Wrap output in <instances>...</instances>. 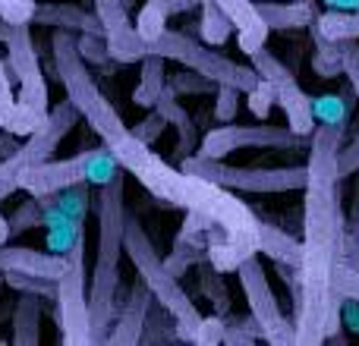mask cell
Returning a JSON list of instances; mask_svg holds the SVG:
<instances>
[{
	"instance_id": "29",
	"label": "cell",
	"mask_w": 359,
	"mask_h": 346,
	"mask_svg": "<svg viewBox=\"0 0 359 346\" xmlns=\"http://www.w3.org/2000/svg\"><path fill=\"white\" fill-rule=\"evenodd\" d=\"M230 32H233V22L227 19V13L215 4V0H202V19H198V38L211 48H221L227 44Z\"/></svg>"
},
{
	"instance_id": "9",
	"label": "cell",
	"mask_w": 359,
	"mask_h": 346,
	"mask_svg": "<svg viewBox=\"0 0 359 346\" xmlns=\"http://www.w3.org/2000/svg\"><path fill=\"white\" fill-rule=\"evenodd\" d=\"M76 120H79V111L73 107V101L69 98L60 101V104L50 107L48 120H44L32 136H25L22 145H16V151L0 158V202L22 189V177L35 167V164L48 161V158L54 155V148L67 139V132L73 130Z\"/></svg>"
},
{
	"instance_id": "41",
	"label": "cell",
	"mask_w": 359,
	"mask_h": 346,
	"mask_svg": "<svg viewBox=\"0 0 359 346\" xmlns=\"http://www.w3.org/2000/svg\"><path fill=\"white\" fill-rule=\"evenodd\" d=\"M337 293L344 299H356L359 303V268L341 265V271H337Z\"/></svg>"
},
{
	"instance_id": "18",
	"label": "cell",
	"mask_w": 359,
	"mask_h": 346,
	"mask_svg": "<svg viewBox=\"0 0 359 346\" xmlns=\"http://www.w3.org/2000/svg\"><path fill=\"white\" fill-rule=\"evenodd\" d=\"M63 265H67L63 252H38L32 246H6V242H0V274L22 271V274L60 280Z\"/></svg>"
},
{
	"instance_id": "37",
	"label": "cell",
	"mask_w": 359,
	"mask_h": 346,
	"mask_svg": "<svg viewBox=\"0 0 359 346\" xmlns=\"http://www.w3.org/2000/svg\"><path fill=\"white\" fill-rule=\"evenodd\" d=\"M224 328H227V321H224V315H211V318H202V324H198L196 331V340L198 346H215V343H224Z\"/></svg>"
},
{
	"instance_id": "42",
	"label": "cell",
	"mask_w": 359,
	"mask_h": 346,
	"mask_svg": "<svg viewBox=\"0 0 359 346\" xmlns=\"http://www.w3.org/2000/svg\"><path fill=\"white\" fill-rule=\"evenodd\" d=\"M341 173H344V179L359 173V130H356V136L350 139V142H344V148H341Z\"/></svg>"
},
{
	"instance_id": "15",
	"label": "cell",
	"mask_w": 359,
	"mask_h": 346,
	"mask_svg": "<svg viewBox=\"0 0 359 346\" xmlns=\"http://www.w3.org/2000/svg\"><path fill=\"white\" fill-rule=\"evenodd\" d=\"M101 25H104L107 50L114 63H139L145 57V38L136 32V22L130 19L123 0H95Z\"/></svg>"
},
{
	"instance_id": "4",
	"label": "cell",
	"mask_w": 359,
	"mask_h": 346,
	"mask_svg": "<svg viewBox=\"0 0 359 346\" xmlns=\"http://www.w3.org/2000/svg\"><path fill=\"white\" fill-rule=\"evenodd\" d=\"M98 214V261L92 268V286H88V334L92 343H107L114 328L117 299L123 293L120 284V258L126 252V202H123V173L98 186L95 198Z\"/></svg>"
},
{
	"instance_id": "44",
	"label": "cell",
	"mask_w": 359,
	"mask_h": 346,
	"mask_svg": "<svg viewBox=\"0 0 359 346\" xmlns=\"http://www.w3.org/2000/svg\"><path fill=\"white\" fill-rule=\"evenodd\" d=\"M10 233H13V230H10V221H6V217L0 214V242L10 240Z\"/></svg>"
},
{
	"instance_id": "12",
	"label": "cell",
	"mask_w": 359,
	"mask_h": 346,
	"mask_svg": "<svg viewBox=\"0 0 359 346\" xmlns=\"http://www.w3.org/2000/svg\"><path fill=\"white\" fill-rule=\"evenodd\" d=\"M0 41L6 44V63H10L13 82L19 85V104L35 117H48V82H44L38 50L32 41V22H6L0 19Z\"/></svg>"
},
{
	"instance_id": "38",
	"label": "cell",
	"mask_w": 359,
	"mask_h": 346,
	"mask_svg": "<svg viewBox=\"0 0 359 346\" xmlns=\"http://www.w3.org/2000/svg\"><path fill=\"white\" fill-rule=\"evenodd\" d=\"M35 223H44V214H41V198H35V202H25L22 208L13 214L10 221V230L13 233H22V230L35 227Z\"/></svg>"
},
{
	"instance_id": "43",
	"label": "cell",
	"mask_w": 359,
	"mask_h": 346,
	"mask_svg": "<svg viewBox=\"0 0 359 346\" xmlns=\"http://www.w3.org/2000/svg\"><path fill=\"white\" fill-rule=\"evenodd\" d=\"M331 10H359V0H328Z\"/></svg>"
},
{
	"instance_id": "5",
	"label": "cell",
	"mask_w": 359,
	"mask_h": 346,
	"mask_svg": "<svg viewBox=\"0 0 359 346\" xmlns=\"http://www.w3.org/2000/svg\"><path fill=\"white\" fill-rule=\"evenodd\" d=\"M126 255L136 265L139 280L151 290L158 305L168 309V315L177 324V340H196V331L202 324V312L196 309V303L189 299V293L180 286V277L164 265V258L158 255L155 242L149 240V233L142 230V223L136 217H126Z\"/></svg>"
},
{
	"instance_id": "14",
	"label": "cell",
	"mask_w": 359,
	"mask_h": 346,
	"mask_svg": "<svg viewBox=\"0 0 359 346\" xmlns=\"http://www.w3.org/2000/svg\"><path fill=\"white\" fill-rule=\"evenodd\" d=\"M249 63H252L255 73L274 88V104L284 111L287 126H290L293 132H299V136H312L318 126L316 123V104H312V98L303 92L297 76H293L268 48L249 54Z\"/></svg>"
},
{
	"instance_id": "33",
	"label": "cell",
	"mask_w": 359,
	"mask_h": 346,
	"mask_svg": "<svg viewBox=\"0 0 359 346\" xmlns=\"http://www.w3.org/2000/svg\"><path fill=\"white\" fill-rule=\"evenodd\" d=\"M255 340H262V331L252 315L230 318L227 328H224V343H255Z\"/></svg>"
},
{
	"instance_id": "46",
	"label": "cell",
	"mask_w": 359,
	"mask_h": 346,
	"mask_svg": "<svg viewBox=\"0 0 359 346\" xmlns=\"http://www.w3.org/2000/svg\"><path fill=\"white\" fill-rule=\"evenodd\" d=\"M123 4H126V6H130V4H133V0H123Z\"/></svg>"
},
{
	"instance_id": "8",
	"label": "cell",
	"mask_w": 359,
	"mask_h": 346,
	"mask_svg": "<svg viewBox=\"0 0 359 346\" xmlns=\"http://www.w3.org/2000/svg\"><path fill=\"white\" fill-rule=\"evenodd\" d=\"M180 167L198 173L211 183L224 186L233 192H255V195H274V192H299L309 179V167H233V164L215 161V158L189 155L180 161Z\"/></svg>"
},
{
	"instance_id": "39",
	"label": "cell",
	"mask_w": 359,
	"mask_h": 346,
	"mask_svg": "<svg viewBox=\"0 0 359 346\" xmlns=\"http://www.w3.org/2000/svg\"><path fill=\"white\" fill-rule=\"evenodd\" d=\"M38 0H0V19L6 22H32Z\"/></svg>"
},
{
	"instance_id": "16",
	"label": "cell",
	"mask_w": 359,
	"mask_h": 346,
	"mask_svg": "<svg viewBox=\"0 0 359 346\" xmlns=\"http://www.w3.org/2000/svg\"><path fill=\"white\" fill-rule=\"evenodd\" d=\"M130 299H117V312H114V331L107 337V343H117V346H136L142 343V331H145V318L151 312V290L136 280L126 293Z\"/></svg>"
},
{
	"instance_id": "31",
	"label": "cell",
	"mask_w": 359,
	"mask_h": 346,
	"mask_svg": "<svg viewBox=\"0 0 359 346\" xmlns=\"http://www.w3.org/2000/svg\"><path fill=\"white\" fill-rule=\"evenodd\" d=\"M344 265L359 268V183L353 192V205L347 214V230H344Z\"/></svg>"
},
{
	"instance_id": "10",
	"label": "cell",
	"mask_w": 359,
	"mask_h": 346,
	"mask_svg": "<svg viewBox=\"0 0 359 346\" xmlns=\"http://www.w3.org/2000/svg\"><path fill=\"white\" fill-rule=\"evenodd\" d=\"M63 274L57 280V321L63 343L92 346L88 334V290H86V227H76V236L63 249Z\"/></svg>"
},
{
	"instance_id": "23",
	"label": "cell",
	"mask_w": 359,
	"mask_h": 346,
	"mask_svg": "<svg viewBox=\"0 0 359 346\" xmlns=\"http://www.w3.org/2000/svg\"><path fill=\"white\" fill-rule=\"evenodd\" d=\"M196 6H202V0H149V4L139 6L136 13V32L145 38V41H151V38H158L164 29H168V19L177 16V13H186V10H196Z\"/></svg>"
},
{
	"instance_id": "13",
	"label": "cell",
	"mask_w": 359,
	"mask_h": 346,
	"mask_svg": "<svg viewBox=\"0 0 359 346\" xmlns=\"http://www.w3.org/2000/svg\"><path fill=\"white\" fill-rule=\"evenodd\" d=\"M236 277H240L243 296L249 303V315L255 318L262 331V340L274 343V346H287L297 343V328H293V318H287L278 305L271 284H268V274L262 268L259 255H249L240 268H236Z\"/></svg>"
},
{
	"instance_id": "45",
	"label": "cell",
	"mask_w": 359,
	"mask_h": 346,
	"mask_svg": "<svg viewBox=\"0 0 359 346\" xmlns=\"http://www.w3.org/2000/svg\"><path fill=\"white\" fill-rule=\"evenodd\" d=\"M350 85H353V92L359 95V79H356V82H350Z\"/></svg>"
},
{
	"instance_id": "25",
	"label": "cell",
	"mask_w": 359,
	"mask_h": 346,
	"mask_svg": "<svg viewBox=\"0 0 359 346\" xmlns=\"http://www.w3.org/2000/svg\"><path fill=\"white\" fill-rule=\"evenodd\" d=\"M259 255H268L271 261H278L280 268H293L297 271L303 261V240H293L290 233H284L274 223H262L259 227Z\"/></svg>"
},
{
	"instance_id": "20",
	"label": "cell",
	"mask_w": 359,
	"mask_h": 346,
	"mask_svg": "<svg viewBox=\"0 0 359 346\" xmlns=\"http://www.w3.org/2000/svg\"><path fill=\"white\" fill-rule=\"evenodd\" d=\"M48 117H35L19 104V95L13 92V73L10 63L0 54V130L10 136H32Z\"/></svg>"
},
{
	"instance_id": "35",
	"label": "cell",
	"mask_w": 359,
	"mask_h": 346,
	"mask_svg": "<svg viewBox=\"0 0 359 346\" xmlns=\"http://www.w3.org/2000/svg\"><path fill=\"white\" fill-rule=\"evenodd\" d=\"M76 44H79V54L82 60L88 63V67H95V63H107L111 60V50H107V38L101 35H76Z\"/></svg>"
},
{
	"instance_id": "1",
	"label": "cell",
	"mask_w": 359,
	"mask_h": 346,
	"mask_svg": "<svg viewBox=\"0 0 359 346\" xmlns=\"http://www.w3.org/2000/svg\"><path fill=\"white\" fill-rule=\"evenodd\" d=\"M341 126H316L306 161L309 179L303 186V261L297 271L284 268V280H290L293 286L297 343L306 346L334 340L344 321V296L337 293V271L344 265V230H347L341 202Z\"/></svg>"
},
{
	"instance_id": "28",
	"label": "cell",
	"mask_w": 359,
	"mask_h": 346,
	"mask_svg": "<svg viewBox=\"0 0 359 346\" xmlns=\"http://www.w3.org/2000/svg\"><path fill=\"white\" fill-rule=\"evenodd\" d=\"M312 32V69H316L318 76H325V79H334V76L344 73V41H331V38H325L322 32L309 29Z\"/></svg>"
},
{
	"instance_id": "17",
	"label": "cell",
	"mask_w": 359,
	"mask_h": 346,
	"mask_svg": "<svg viewBox=\"0 0 359 346\" xmlns=\"http://www.w3.org/2000/svg\"><path fill=\"white\" fill-rule=\"evenodd\" d=\"M215 4L221 6V10L227 13V19L233 22L236 44H240L243 54L249 57V54H255V50L265 48L271 29H268V22L262 19L255 0H215Z\"/></svg>"
},
{
	"instance_id": "24",
	"label": "cell",
	"mask_w": 359,
	"mask_h": 346,
	"mask_svg": "<svg viewBox=\"0 0 359 346\" xmlns=\"http://www.w3.org/2000/svg\"><path fill=\"white\" fill-rule=\"evenodd\" d=\"M13 343L16 346H38L41 343V296L35 293H19L13 305Z\"/></svg>"
},
{
	"instance_id": "27",
	"label": "cell",
	"mask_w": 359,
	"mask_h": 346,
	"mask_svg": "<svg viewBox=\"0 0 359 346\" xmlns=\"http://www.w3.org/2000/svg\"><path fill=\"white\" fill-rule=\"evenodd\" d=\"M309 29L322 32L331 41H359V10H328L318 13Z\"/></svg>"
},
{
	"instance_id": "2",
	"label": "cell",
	"mask_w": 359,
	"mask_h": 346,
	"mask_svg": "<svg viewBox=\"0 0 359 346\" xmlns=\"http://www.w3.org/2000/svg\"><path fill=\"white\" fill-rule=\"evenodd\" d=\"M133 177L170 208L196 211L211 223L208 230V261L217 271L230 274L249 258L259 255V227L262 221L246 202L233 195V189L211 183V179L174 167L151 151Z\"/></svg>"
},
{
	"instance_id": "7",
	"label": "cell",
	"mask_w": 359,
	"mask_h": 346,
	"mask_svg": "<svg viewBox=\"0 0 359 346\" xmlns=\"http://www.w3.org/2000/svg\"><path fill=\"white\" fill-rule=\"evenodd\" d=\"M117 173H120L117 158L101 145V148L79 151V155L63 158V161H50L48 158V161L35 164L22 177V192H29L35 198H54L57 192L69 189V186H79V183L104 186Z\"/></svg>"
},
{
	"instance_id": "22",
	"label": "cell",
	"mask_w": 359,
	"mask_h": 346,
	"mask_svg": "<svg viewBox=\"0 0 359 346\" xmlns=\"http://www.w3.org/2000/svg\"><path fill=\"white\" fill-rule=\"evenodd\" d=\"M177 98H180L177 88L168 82V88L161 92L155 111H161L164 120H168V123L177 130V158L183 161V158H189V155H196V151H198V126H196V120L186 113V107L180 104Z\"/></svg>"
},
{
	"instance_id": "47",
	"label": "cell",
	"mask_w": 359,
	"mask_h": 346,
	"mask_svg": "<svg viewBox=\"0 0 359 346\" xmlns=\"http://www.w3.org/2000/svg\"><path fill=\"white\" fill-rule=\"evenodd\" d=\"M309 4H312V0H309Z\"/></svg>"
},
{
	"instance_id": "21",
	"label": "cell",
	"mask_w": 359,
	"mask_h": 346,
	"mask_svg": "<svg viewBox=\"0 0 359 346\" xmlns=\"http://www.w3.org/2000/svg\"><path fill=\"white\" fill-rule=\"evenodd\" d=\"M259 4L262 19L268 22V29L278 32H293V29H309L318 19L316 0H255Z\"/></svg>"
},
{
	"instance_id": "34",
	"label": "cell",
	"mask_w": 359,
	"mask_h": 346,
	"mask_svg": "<svg viewBox=\"0 0 359 346\" xmlns=\"http://www.w3.org/2000/svg\"><path fill=\"white\" fill-rule=\"evenodd\" d=\"M168 82L177 88V95H205V92H215V88H217V82L205 79V76H202V73H196V69H186V73H174Z\"/></svg>"
},
{
	"instance_id": "19",
	"label": "cell",
	"mask_w": 359,
	"mask_h": 346,
	"mask_svg": "<svg viewBox=\"0 0 359 346\" xmlns=\"http://www.w3.org/2000/svg\"><path fill=\"white\" fill-rule=\"evenodd\" d=\"M32 25H50V29H69L76 35L104 38V25H101L98 13L82 10L79 4H38L32 13Z\"/></svg>"
},
{
	"instance_id": "6",
	"label": "cell",
	"mask_w": 359,
	"mask_h": 346,
	"mask_svg": "<svg viewBox=\"0 0 359 346\" xmlns=\"http://www.w3.org/2000/svg\"><path fill=\"white\" fill-rule=\"evenodd\" d=\"M149 54H158V57H164V60H174L183 69H196V73H202L205 79L217 82V85H233V88H240L243 95H249L255 85H259V73L252 69V63L246 67V63L230 60V57L217 54L211 44L196 41V38L186 35V32L164 29L158 38L145 41V57Z\"/></svg>"
},
{
	"instance_id": "26",
	"label": "cell",
	"mask_w": 359,
	"mask_h": 346,
	"mask_svg": "<svg viewBox=\"0 0 359 346\" xmlns=\"http://www.w3.org/2000/svg\"><path fill=\"white\" fill-rule=\"evenodd\" d=\"M164 57L149 54L145 60H139V85L133 88V101L139 107H155L161 92L168 88V69H164Z\"/></svg>"
},
{
	"instance_id": "40",
	"label": "cell",
	"mask_w": 359,
	"mask_h": 346,
	"mask_svg": "<svg viewBox=\"0 0 359 346\" xmlns=\"http://www.w3.org/2000/svg\"><path fill=\"white\" fill-rule=\"evenodd\" d=\"M271 104H274V88L259 76V85L249 92V111H252L259 120H265L268 111H271Z\"/></svg>"
},
{
	"instance_id": "32",
	"label": "cell",
	"mask_w": 359,
	"mask_h": 346,
	"mask_svg": "<svg viewBox=\"0 0 359 346\" xmlns=\"http://www.w3.org/2000/svg\"><path fill=\"white\" fill-rule=\"evenodd\" d=\"M240 88L233 85H217L215 88V120L217 123H233L240 113Z\"/></svg>"
},
{
	"instance_id": "36",
	"label": "cell",
	"mask_w": 359,
	"mask_h": 346,
	"mask_svg": "<svg viewBox=\"0 0 359 346\" xmlns=\"http://www.w3.org/2000/svg\"><path fill=\"white\" fill-rule=\"evenodd\" d=\"M168 126H170V123H168V120H164V113L151 107V113H149V117H145L142 123L130 126V130H133V136H136L139 142H145V145H155L158 139H161V132L168 130Z\"/></svg>"
},
{
	"instance_id": "30",
	"label": "cell",
	"mask_w": 359,
	"mask_h": 346,
	"mask_svg": "<svg viewBox=\"0 0 359 346\" xmlns=\"http://www.w3.org/2000/svg\"><path fill=\"white\" fill-rule=\"evenodd\" d=\"M198 290L215 305L217 315H227L230 312V290H227V284H224V271H217L211 261H208V268H202V274H198Z\"/></svg>"
},
{
	"instance_id": "11",
	"label": "cell",
	"mask_w": 359,
	"mask_h": 346,
	"mask_svg": "<svg viewBox=\"0 0 359 346\" xmlns=\"http://www.w3.org/2000/svg\"><path fill=\"white\" fill-rule=\"evenodd\" d=\"M312 136H299L290 126L274 123H221L202 136L196 155L224 161L227 155L243 148H262V151H309Z\"/></svg>"
},
{
	"instance_id": "3",
	"label": "cell",
	"mask_w": 359,
	"mask_h": 346,
	"mask_svg": "<svg viewBox=\"0 0 359 346\" xmlns=\"http://www.w3.org/2000/svg\"><path fill=\"white\" fill-rule=\"evenodd\" d=\"M50 57H54V76L60 79L63 92H67V98L73 101V107L79 111V117L98 132L101 145L117 158L120 170L133 173L149 158L151 145L139 142V139L133 136V130L123 123V117H120L117 107L111 104V98L98 88V82H95V76H92V67H88L79 54L76 32L54 29V35H50Z\"/></svg>"
}]
</instances>
